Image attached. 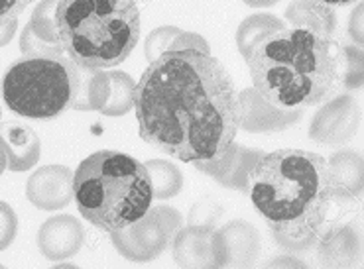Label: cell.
Segmentation results:
<instances>
[{
  "mask_svg": "<svg viewBox=\"0 0 364 269\" xmlns=\"http://www.w3.org/2000/svg\"><path fill=\"white\" fill-rule=\"evenodd\" d=\"M183 226L181 212L171 207H150L144 216L132 224L110 232V242L117 252L136 263H146L170 248L173 236Z\"/></svg>",
  "mask_w": 364,
  "mask_h": 269,
  "instance_id": "52a82bcc",
  "label": "cell"
},
{
  "mask_svg": "<svg viewBox=\"0 0 364 269\" xmlns=\"http://www.w3.org/2000/svg\"><path fill=\"white\" fill-rule=\"evenodd\" d=\"M240 102V130L248 134H268L288 130L301 120V110L279 109L264 99L255 87L238 94Z\"/></svg>",
  "mask_w": 364,
  "mask_h": 269,
  "instance_id": "7c38bea8",
  "label": "cell"
},
{
  "mask_svg": "<svg viewBox=\"0 0 364 269\" xmlns=\"http://www.w3.org/2000/svg\"><path fill=\"white\" fill-rule=\"evenodd\" d=\"M246 194L276 244L289 253L314 250L335 201L327 160L305 150L264 153L250 171Z\"/></svg>",
  "mask_w": 364,
  "mask_h": 269,
  "instance_id": "7a4b0ae2",
  "label": "cell"
},
{
  "mask_svg": "<svg viewBox=\"0 0 364 269\" xmlns=\"http://www.w3.org/2000/svg\"><path fill=\"white\" fill-rule=\"evenodd\" d=\"M73 199L81 216L102 232H114L144 216L154 191L148 169L127 153L101 150L73 173Z\"/></svg>",
  "mask_w": 364,
  "mask_h": 269,
  "instance_id": "277c9868",
  "label": "cell"
},
{
  "mask_svg": "<svg viewBox=\"0 0 364 269\" xmlns=\"http://www.w3.org/2000/svg\"><path fill=\"white\" fill-rule=\"evenodd\" d=\"M317 258L323 268L347 269L356 265L363 256V238L358 224H333L321 228L317 236Z\"/></svg>",
  "mask_w": 364,
  "mask_h": 269,
  "instance_id": "4fadbf2b",
  "label": "cell"
},
{
  "mask_svg": "<svg viewBox=\"0 0 364 269\" xmlns=\"http://www.w3.org/2000/svg\"><path fill=\"white\" fill-rule=\"evenodd\" d=\"M148 169V175L152 181L154 199L158 201H168L176 194L181 193L183 189V175L176 163L168 160H150L144 163Z\"/></svg>",
  "mask_w": 364,
  "mask_h": 269,
  "instance_id": "44dd1931",
  "label": "cell"
},
{
  "mask_svg": "<svg viewBox=\"0 0 364 269\" xmlns=\"http://www.w3.org/2000/svg\"><path fill=\"white\" fill-rule=\"evenodd\" d=\"M77 71L79 65L68 55L20 59L2 79V99L18 116L36 120L60 116L75 99Z\"/></svg>",
  "mask_w": 364,
  "mask_h": 269,
  "instance_id": "8992f818",
  "label": "cell"
},
{
  "mask_svg": "<svg viewBox=\"0 0 364 269\" xmlns=\"http://www.w3.org/2000/svg\"><path fill=\"white\" fill-rule=\"evenodd\" d=\"M348 35H350V40L356 43V45H360L363 48L364 43V6L363 4H358L355 10H353V14L348 18Z\"/></svg>",
  "mask_w": 364,
  "mask_h": 269,
  "instance_id": "f1b7e54d",
  "label": "cell"
},
{
  "mask_svg": "<svg viewBox=\"0 0 364 269\" xmlns=\"http://www.w3.org/2000/svg\"><path fill=\"white\" fill-rule=\"evenodd\" d=\"M0 118H2V109H0Z\"/></svg>",
  "mask_w": 364,
  "mask_h": 269,
  "instance_id": "e575fe53",
  "label": "cell"
},
{
  "mask_svg": "<svg viewBox=\"0 0 364 269\" xmlns=\"http://www.w3.org/2000/svg\"><path fill=\"white\" fill-rule=\"evenodd\" d=\"M255 89L279 109H307L339 89L337 43L299 28H284L246 55Z\"/></svg>",
  "mask_w": 364,
  "mask_h": 269,
  "instance_id": "3957f363",
  "label": "cell"
},
{
  "mask_svg": "<svg viewBox=\"0 0 364 269\" xmlns=\"http://www.w3.org/2000/svg\"><path fill=\"white\" fill-rule=\"evenodd\" d=\"M16 30H18V18L10 20L9 24L0 26V48L9 45V43L14 40V34H16Z\"/></svg>",
  "mask_w": 364,
  "mask_h": 269,
  "instance_id": "f546056e",
  "label": "cell"
},
{
  "mask_svg": "<svg viewBox=\"0 0 364 269\" xmlns=\"http://www.w3.org/2000/svg\"><path fill=\"white\" fill-rule=\"evenodd\" d=\"M284 28H286V22L274 14H252L245 18V22L238 26L237 30V48L240 55L246 57L256 43H260L268 35L276 34Z\"/></svg>",
  "mask_w": 364,
  "mask_h": 269,
  "instance_id": "ffe728a7",
  "label": "cell"
},
{
  "mask_svg": "<svg viewBox=\"0 0 364 269\" xmlns=\"http://www.w3.org/2000/svg\"><path fill=\"white\" fill-rule=\"evenodd\" d=\"M0 148L6 153V169L14 173L30 171L42 153V143L34 130L12 122L0 126Z\"/></svg>",
  "mask_w": 364,
  "mask_h": 269,
  "instance_id": "ac0fdd59",
  "label": "cell"
},
{
  "mask_svg": "<svg viewBox=\"0 0 364 269\" xmlns=\"http://www.w3.org/2000/svg\"><path fill=\"white\" fill-rule=\"evenodd\" d=\"M286 20L291 28L307 30L314 34L333 38L337 32V14L333 6L319 0H294L286 9Z\"/></svg>",
  "mask_w": 364,
  "mask_h": 269,
  "instance_id": "d6986e66",
  "label": "cell"
},
{
  "mask_svg": "<svg viewBox=\"0 0 364 269\" xmlns=\"http://www.w3.org/2000/svg\"><path fill=\"white\" fill-rule=\"evenodd\" d=\"M134 79L124 71L79 67L77 93L69 110H97L105 116H124L134 106Z\"/></svg>",
  "mask_w": 364,
  "mask_h": 269,
  "instance_id": "ba28073f",
  "label": "cell"
},
{
  "mask_svg": "<svg viewBox=\"0 0 364 269\" xmlns=\"http://www.w3.org/2000/svg\"><path fill=\"white\" fill-rule=\"evenodd\" d=\"M215 226L209 224H189L181 226L171 240V256L179 268L209 269L215 268L213 252Z\"/></svg>",
  "mask_w": 364,
  "mask_h": 269,
  "instance_id": "2e32d148",
  "label": "cell"
},
{
  "mask_svg": "<svg viewBox=\"0 0 364 269\" xmlns=\"http://www.w3.org/2000/svg\"><path fill=\"white\" fill-rule=\"evenodd\" d=\"M58 6H60V0H42L34 9V14L26 26L42 42L61 45L58 38Z\"/></svg>",
  "mask_w": 364,
  "mask_h": 269,
  "instance_id": "603a6c76",
  "label": "cell"
},
{
  "mask_svg": "<svg viewBox=\"0 0 364 269\" xmlns=\"http://www.w3.org/2000/svg\"><path fill=\"white\" fill-rule=\"evenodd\" d=\"M132 109L140 138L183 163L217 158L240 130L235 81L207 51L170 50L150 61Z\"/></svg>",
  "mask_w": 364,
  "mask_h": 269,
  "instance_id": "6da1fadb",
  "label": "cell"
},
{
  "mask_svg": "<svg viewBox=\"0 0 364 269\" xmlns=\"http://www.w3.org/2000/svg\"><path fill=\"white\" fill-rule=\"evenodd\" d=\"M319 2L327 4V6H347L353 0H319Z\"/></svg>",
  "mask_w": 364,
  "mask_h": 269,
  "instance_id": "d6a6232c",
  "label": "cell"
},
{
  "mask_svg": "<svg viewBox=\"0 0 364 269\" xmlns=\"http://www.w3.org/2000/svg\"><path fill=\"white\" fill-rule=\"evenodd\" d=\"M18 232V216L9 202L0 201V252L6 250Z\"/></svg>",
  "mask_w": 364,
  "mask_h": 269,
  "instance_id": "484cf974",
  "label": "cell"
},
{
  "mask_svg": "<svg viewBox=\"0 0 364 269\" xmlns=\"http://www.w3.org/2000/svg\"><path fill=\"white\" fill-rule=\"evenodd\" d=\"M278 265H286V268H305V263L301 260H296V258H286V256H279L274 261H268L266 268H278Z\"/></svg>",
  "mask_w": 364,
  "mask_h": 269,
  "instance_id": "4dcf8cb0",
  "label": "cell"
},
{
  "mask_svg": "<svg viewBox=\"0 0 364 269\" xmlns=\"http://www.w3.org/2000/svg\"><path fill=\"white\" fill-rule=\"evenodd\" d=\"M58 38L79 67H117L140 40V10L136 0H60Z\"/></svg>",
  "mask_w": 364,
  "mask_h": 269,
  "instance_id": "5b68a950",
  "label": "cell"
},
{
  "mask_svg": "<svg viewBox=\"0 0 364 269\" xmlns=\"http://www.w3.org/2000/svg\"><path fill=\"white\" fill-rule=\"evenodd\" d=\"M246 6H252V9H266V6H274L278 4L279 0H242Z\"/></svg>",
  "mask_w": 364,
  "mask_h": 269,
  "instance_id": "1f68e13d",
  "label": "cell"
},
{
  "mask_svg": "<svg viewBox=\"0 0 364 269\" xmlns=\"http://www.w3.org/2000/svg\"><path fill=\"white\" fill-rule=\"evenodd\" d=\"M220 212H223V209H219V204H211L209 201L197 202L191 209V212H189V224H209V226H215Z\"/></svg>",
  "mask_w": 364,
  "mask_h": 269,
  "instance_id": "4316f807",
  "label": "cell"
},
{
  "mask_svg": "<svg viewBox=\"0 0 364 269\" xmlns=\"http://www.w3.org/2000/svg\"><path fill=\"white\" fill-rule=\"evenodd\" d=\"M26 197L40 211H61L73 199V171L65 165H46L26 183Z\"/></svg>",
  "mask_w": 364,
  "mask_h": 269,
  "instance_id": "5bb4252c",
  "label": "cell"
},
{
  "mask_svg": "<svg viewBox=\"0 0 364 269\" xmlns=\"http://www.w3.org/2000/svg\"><path fill=\"white\" fill-rule=\"evenodd\" d=\"M333 199L339 202L358 201L364 191V160L355 150H339L327 161Z\"/></svg>",
  "mask_w": 364,
  "mask_h": 269,
  "instance_id": "e0dca14e",
  "label": "cell"
},
{
  "mask_svg": "<svg viewBox=\"0 0 364 269\" xmlns=\"http://www.w3.org/2000/svg\"><path fill=\"white\" fill-rule=\"evenodd\" d=\"M20 51H22L24 57H63L65 55V51H63L61 45L42 42L40 38H36L28 30V26L20 34Z\"/></svg>",
  "mask_w": 364,
  "mask_h": 269,
  "instance_id": "cb8c5ba5",
  "label": "cell"
},
{
  "mask_svg": "<svg viewBox=\"0 0 364 269\" xmlns=\"http://www.w3.org/2000/svg\"><path fill=\"white\" fill-rule=\"evenodd\" d=\"M85 244V228L75 216L58 214L42 224L38 232V248L46 260L63 261L81 252Z\"/></svg>",
  "mask_w": 364,
  "mask_h": 269,
  "instance_id": "9a60e30c",
  "label": "cell"
},
{
  "mask_svg": "<svg viewBox=\"0 0 364 269\" xmlns=\"http://www.w3.org/2000/svg\"><path fill=\"white\" fill-rule=\"evenodd\" d=\"M181 32L176 26H161V28H156L152 30L148 38H146L144 43V55L148 61H154L158 59L164 53L171 48L173 40L178 38V34Z\"/></svg>",
  "mask_w": 364,
  "mask_h": 269,
  "instance_id": "d4e9b609",
  "label": "cell"
},
{
  "mask_svg": "<svg viewBox=\"0 0 364 269\" xmlns=\"http://www.w3.org/2000/svg\"><path fill=\"white\" fill-rule=\"evenodd\" d=\"M262 155V150H252V148H245V146L232 142L217 158L193 161V168L201 171L203 175L211 177L220 187L246 194L250 171Z\"/></svg>",
  "mask_w": 364,
  "mask_h": 269,
  "instance_id": "8fae6325",
  "label": "cell"
},
{
  "mask_svg": "<svg viewBox=\"0 0 364 269\" xmlns=\"http://www.w3.org/2000/svg\"><path fill=\"white\" fill-rule=\"evenodd\" d=\"M360 126V106L350 94H337L315 112L309 138L325 148H341L355 138Z\"/></svg>",
  "mask_w": 364,
  "mask_h": 269,
  "instance_id": "9c48e42d",
  "label": "cell"
},
{
  "mask_svg": "<svg viewBox=\"0 0 364 269\" xmlns=\"http://www.w3.org/2000/svg\"><path fill=\"white\" fill-rule=\"evenodd\" d=\"M215 268H252L262 252L258 228L246 220H230L213 234Z\"/></svg>",
  "mask_w": 364,
  "mask_h": 269,
  "instance_id": "30bf717a",
  "label": "cell"
},
{
  "mask_svg": "<svg viewBox=\"0 0 364 269\" xmlns=\"http://www.w3.org/2000/svg\"><path fill=\"white\" fill-rule=\"evenodd\" d=\"M337 69L339 87L347 91H356L364 83V53L360 45L345 43L337 48Z\"/></svg>",
  "mask_w": 364,
  "mask_h": 269,
  "instance_id": "7402d4cb",
  "label": "cell"
},
{
  "mask_svg": "<svg viewBox=\"0 0 364 269\" xmlns=\"http://www.w3.org/2000/svg\"><path fill=\"white\" fill-rule=\"evenodd\" d=\"M34 0H0V26L18 18Z\"/></svg>",
  "mask_w": 364,
  "mask_h": 269,
  "instance_id": "83f0119b",
  "label": "cell"
},
{
  "mask_svg": "<svg viewBox=\"0 0 364 269\" xmlns=\"http://www.w3.org/2000/svg\"><path fill=\"white\" fill-rule=\"evenodd\" d=\"M4 169H6V153L2 152V148H0V175H2Z\"/></svg>",
  "mask_w": 364,
  "mask_h": 269,
  "instance_id": "836d02e7",
  "label": "cell"
}]
</instances>
